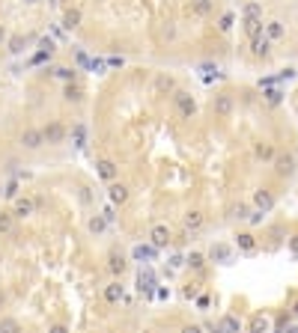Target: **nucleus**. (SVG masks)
I'll return each instance as SVG.
<instances>
[{"mask_svg":"<svg viewBox=\"0 0 298 333\" xmlns=\"http://www.w3.org/2000/svg\"><path fill=\"white\" fill-rule=\"evenodd\" d=\"M185 298H197V286H188L185 289Z\"/></svg>","mask_w":298,"mask_h":333,"instance_id":"c03bdc74","label":"nucleus"},{"mask_svg":"<svg viewBox=\"0 0 298 333\" xmlns=\"http://www.w3.org/2000/svg\"><path fill=\"white\" fill-rule=\"evenodd\" d=\"M266 98H269V104H281V101H284V92H281V89H269Z\"/></svg>","mask_w":298,"mask_h":333,"instance_id":"e433bc0d","label":"nucleus"},{"mask_svg":"<svg viewBox=\"0 0 298 333\" xmlns=\"http://www.w3.org/2000/svg\"><path fill=\"white\" fill-rule=\"evenodd\" d=\"M3 39H6V30H3V27H0V42H3Z\"/></svg>","mask_w":298,"mask_h":333,"instance_id":"de8ad7c7","label":"nucleus"},{"mask_svg":"<svg viewBox=\"0 0 298 333\" xmlns=\"http://www.w3.org/2000/svg\"><path fill=\"white\" fill-rule=\"evenodd\" d=\"M107 197H110V202H113V205H125V202H128V188L113 182V185H110V191H107Z\"/></svg>","mask_w":298,"mask_h":333,"instance_id":"1a4fd4ad","label":"nucleus"},{"mask_svg":"<svg viewBox=\"0 0 298 333\" xmlns=\"http://www.w3.org/2000/svg\"><path fill=\"white\" fill-rule=\"evenodd\" d=\"M137 289H140V295L155 298V277H152V271H140L137 274Z\"/></svg>","mask_w":298,"mask_h":333,"instance_id":"f03ea898","label":"nucleus"},{"mask_svg":"<svg viewBox=\"0 0 298 333\" xmlns=\"http://www.w3.org/2000/svg\"><path fill=\"white\" fill-rule=\"evenodd\" d=\"M212 9V0H191V12L194 15H206Z\"/></svg>","mask_w":298,"mask_h":333,"instance_id":"c756f323","label":"nucleus"},{"mask_svg":"<svg viewBox=\"0 0 298 333\" xmlns=\"http://www.w3.org/2000/svg\"><path fill=\"white\" fill-rule=\"evenodd\" d=\"M293 313H296V316H298V304H296V307H293Z\"/></svg>","mask_w":298,"mask_h":333,"instance_id":"8fccbe9b","label":"nucleus"},{"mask_svg":"<svg viewBox=\"0 0 298 333\" xmlns=\"http://www.w3.org/2000/svg\"><path fill=\"white\" fill-rule=\"evenodd\" d=\"M212 107H215L218 116H230V113H233V98H230V95H215Z\"/></svg>","mask_w":298,"mask_h":333,"instance_id":"9b49d317","label":"nucleus"},{"mask_svg":"<svg viewBox=\"0 0 298 333\" xmlns=\"http://www.w3.org/2000/svg\"><path fill=\"white\" fill-rule=\"evenodd\" d=\"M182 333H203L200 325H188V328H182Z\"/></svg>","mask_w":298,"mask_h":333,"instance_id":"ea45409f","label":"nucleus"},{"mask_svg":"<svg viewBox=\"0 0 298 333\" xmlns=\"http://www.w3.org/2000/svg\"><path fill=\"white\" fill-rule=\"evenodd\" d=\"M27 3H36V0H27Z\"/></svg>","mask_w":298,"mask_h":333,"instance_id":"3c124183","label":"nucleus"},{"mask_svg":"<svg viewBox=\"0 0 298 333\" xmlns=\"http://www.w3.org/2000/svg\"><path fill=\"white\" fill-rule=\"evenodd\" d=\"M290 333H298V325H296V328H290Z\"/></svg>","mask_w":298,"mask_h":333,"instance_id":"09e8293b","label":"nucleus"},{"mask_svg":"<svg viewBox=\"0 0 298 333\" xmlns=\"http://www.w3.org/2000/svg\"><path fill=\"white\" fill-rule=\"evenodd\" d=\"M15 220H18V217H15L12 211H0V235H9V232L15 229Z\"/></svg>","mask_w":298,"mask_h":333,"instance_id":"aec40b11","label":"nucleus"},{"mask_svg":"<svg viewBox=\"0 0 298 333\" xmlns=\"http://www.w3.org/2000/svg\"><path fill=\"white\" fill-rule=\"evenodd\" d=\"M284 33H287V30H284V24H281V21H269V24H266V39H269V42L284 39Z\"/></svg>","mask_w":298,"mask_h":333,"instance_id":"dca6fc26","label":"nucleus"},{"mask_svg":"<svg viewBox=\"0 0 298 333\" xmlns=\"http://www.w3.org/2000/svg\"><path fill=\"white\" fill-rule=\"evenodd\" d=\"M155 250H158V247H152V244H137V247H134V259H152Z\"/></svg>","mask_w":298,"mask_h":333,"instance_id":"bb28decb","label":"nucleus"},{"mask_svg":"<svg viewBox=\"0 0 298 333\" xmlns=\"http://www.w3.org/2000/svg\"><path fill=\"white\" fill-rule=\"evenodd\" d=\"M155 298H161V301H167V298H170V292H167V289H155Z\"/></svg>","mask_w":298,"mask_h":333,"instance_id":"79ce46f5","label":"nucleus"},{"mask_svg":"<svg viewBox=\"0 0 298 333\" xmlns=\"http://www.w3.org/2000/svg\"><path fill=\"white\" fill-rule=\"evenodd\" d=\"M0 333H21V325H18V319H0Z\"/></svg>","mask_w":298,"mask_h":333,"instance_id":"cd10ccee","label":"nucleus"},{"mask_svg":"<svg viewBox=\"0 0 298 333\" xmlns=\"http://www.w3.org/2000/svg\"><path fill=\"white\" fill-rule=\"evenodd\" d=\"M42 137H45V143H63L66 128H63L60 122H51V125H45V128H42Z\"/></svg>","mask_w":298,"mask_h":333,"instance_id":"7ed1b4c3","label":"nucleus"},{"mask_svg":"<svg viewBox=\"0 0 298 333\" xmlns=\"http://www.w3.org/2000/svg\"><path fill=\"white\" fill-rule=\"evenodd\" d=\"M245 33H248L251 39L263 36V18H245Z\"/></svg>","mask_w":298,"mask_h":333,"instance_id":"6ab92c4d","label":"nucleus"},{"mask_svg":"<svg viewBox=\"0 0 298 333\" xmlns=\"http://www.w3.org/2000/svg\"><path fill=\"white\" fill-rule=\"evenodd\" d=\"M63 95H66V101H81V98H84V89H81V86H75V83H66Z\"/></svg>","mask_w":298,"mask_h":333,"instance_id":"393cba45","label":"nucleus"},{"mask_svg":"<svg viewBox=\"0 0 298 333\" xmlns=\"http://www.w3.org/2000/svg\"><path fill=\"white\" fill-rule=\"evenodd\" d=\"M230 214H233V217H239V220H245V217H251V214H248V205H245V202H239V205H233V208H230Z\"/></svg>","mask_w":298,"mask_h":333,"instance_id":"72a5a7b5","label":"nucleus"},{"mask_svg":"<svg viewBox=\"0 0 298 333\" xmlns=\"http://www.w3.org/2000/svg\"><path fill=\"white\" fill-rule=\"evenodd\" d=\"M78 24H81V9H66V15H63V27L72 30V27H78Z\"/></svg>","mask_w":298,"mask_h":333,"instance_id":"412c9836","label":"nucleus"},{"mask_svg":"<svg viewBox=\"0 0 298 333\" xmlns=\"http://www.w3.org/2000/svg\"><path fill=\"white\" fill-rule=\"evenodd\" d=\"M251 51H254V57H269L272 42H269L266 36H257V39H251Z\"/></svg>","mask_w":298,"mask_h":333,"instance_id":"ddd939ff","label":"nucleus"},{"mask_svg":"<svg viewBox=\"0 0 298 333\" xmlns=\"http://www.w3.org/2000/svg\"><path fill=\"white\" fill-rule=\"evenodd\" d=\"M263 15V6L260 3H248L245 6V18H260Z\"/></svg>","mask_w":298,"mask_h":333,"instance_id":"473e14b6","label":"nucleus"},{"mask_svg":"<svg viewBox=\"0 0 298 333\" xmlns=\"http://www.w3.org/2000/svg\"><path fill=\"white\" fill-rule=\"evenodd\" d=\"M197 307H200V310H206V307H209V298H206V295H203V298H197Z\"/></svg>","mask_w":298,"mask_h":333,"instance_id":"a18cd8bd","label":"nucleus"},{"mask_svg":"<svg viewBox=\"0 0 298 333\" xmlns=\"http://www.w3.org/2000/svg\"><path fill=\"white\" fill-rule=\"evenodd\" d=\"M173 101H176V107H179V113H182L185 119H191V116H194L197 104H194L191 92H185V89H176V92H173Z\"/></svg>","mask_w":298,"mask_h":333,"instance_id":"f257e3e1","label":"nucleus"},{"mask_svg":"<svg viewBox=\"0 0 298 333\" xmlns=\"http://www.w3.org/2000/svg\"><path fill=\"white\" fill-rule=\"evenodd\" d=\"M48 333H69V328H66V325H54Z\"/></svg>","mask_w":298,"mask_h":333,"instance_id":"37998d69","label":"nucleus"},{"mask_svg":"<svg viewBox=\"0 0 298 333\" xmlns=\"http://www.w3.org/2000/svg\"><path fill=\"white\" fill-rule=\"evenodd\" d=\"M254 205H257V208H260L263 214H269V211L275 208V197H272V194H269L266 188H260V191L254 194Z\"/></svg>","mask_w":298,"mask_h":333,"instance_id":"423d86ee","label":"nucleus"},{"mask_svg":"<svg viewBox=\"0 0 298 333\" xmlns=\"http://www.w3.org/2000/svg\"><path fill=\"white\" fill-rule=\"evenodd\" d=\"M149 238H152V247H167L170 244V229L164 226V223H158V226H152V232H149Z\"/></svg>","mask_w":298,"mask_h":333,"instance_id":"0eeeda50","label":"nucleus"},{"mask_svg":"<svg viewBox=\"0 0 298 333\" xmlns=\"http://www.w3.org/2000/svg\"><path fill=\"white\" fill-rule=\"evenodd\" d=\"M104 301H107V304H119V301H122V283H119V280H113V283L104 286Z\"/></svg>","mask_w":298,"mask_h":333,"instance_id":"f8f14e48","label":"nucleus"},{"mask_svg":"<svg viewBox=\"0 0 298 333\" xmlns=\"http://www.w3.org/2000/svg\"><path fill=\"white\" fill-rule=\"evenodd\" d=\"M185 262H188V265H191L194 271H203V265H206V256H200V253H191V256H188Z\"/></svg>","mask_w":298,"mask_h":333,"instance_id":"7c9ffc66","label":"nucleus"},{"mask_svg":"<svg viewBox=\"0 0 298 333\" xmlns=\"http://www.w3.org/2000/svg\"><path fill=\"white\" fill-rule=\"evenodd\" d=\"M21 143H24V149H39V146L45 143L42 128H27V131L21 134Z\"/></svg>","mask_w":298,"mask_h":333,"instance_id":"20e7f679","label":"nucleus"},{"mask_svg":"<svg viewBox=\"0 0 298 333\" xmlns=\"http://www.w3.org/2000/svg\"><path fill=\"white\" fill-rule=\"evenodd\" d=\"M209 256H212V262H230L233 259V247L230 244H212Z\"/></svg>","mask_w":298,"mask_h":333,"instance_id":"9d476101","label":"nucleus"},{"mask_svg":"<svg viewBox=\"0 0 298 333\" xmlns=\"http://www.w3.org/2000/svg\"><path fill=\"white\" fill-rule=\"evenodd\" d=\"M3 194H6V197H9V200H15V197H18V182H9V185H6V191H3Z\"/></svg>","mask_w":298,"mask_h":333,"instance_id":"4c0bfd02","label":"nucleus"},{"mask_svg":"<svg viewBox=\"0 0 298 333\" xmlns=\"http://www.w3.org/2000/svg\"><path fill=\"white\" fill-rule=\"evenodd\" d=\"M107 268H110V274L122 277V274H125V268H128V262H125L119 253H110V256H107Z\"/></svg>","mask_w":298,"mask_h":333,"instance_id":"4468645a","label":"nucleus"},{"mask_svg":"<svg viewBox=\"0 0 298 333\" xmlns=\"http://www.w3.org/2000/svg\"><path fill=\"white\" fill-rule=\"evenodd\" d=\"M99 179L113 182V179H116V164H113V161H99Z\"/></svg>","mask_w":298,"mask_h":333,"instance_id":"f3484780","label":"nucleus"},{"mask_svg":"<svg viewBox=\"0 0 298 333\" xmlns=\"http://www.w3.org/2000/svg\"><path fill=\"white\" fill-rule=\"evenodd\" d=\"M33 208H36V202H33L30 197H15L12 214H15V217H27V214H33Z\"/></svg>","mask_w":298,"mask_h":333,"instance_id":"6e6552de","label":"nucleus"},{"mask_svg":"<svg viewBox=\"0 0 298 333\" xmlns=\"http://www.w3.org/2000/svg\"><path fill=\"white\" fill-rule=\"evenodd\" d=\"M51 74H54V77H60V80H69V83H72L78 71H75V68H69V66H57V68H51Z\"/></svg>","mask_w":298,"mask_h":333,"instance_id":"b1692460","label":"nucleus"},{"mask_svg":"<svg viewBox=\"0 0 298 333\" xmlns=\"http://www.w3.org/2000/svg\"><path fill=\"white\" fill-rule=\"evenodd\" d=\"M269 331V319L263 316V313H257L254 319H251V333H266Z\"/></svg>","mask_w":298,"mask_h":333,"instance_id":"5701e85b","label":"nucleus"},{"mask_svg":"<svg viewBox=\"0 0 298 333\" xmlns=\"http://www.w3.org/2000/svg\"><path fill=\"white\" fill-rule=\"evenodd\" d=\"M230 27H233V12H227V15H221V21H218V30H221V33H227Z\"/></svg>","mask_w":298,"mask_h":333,"instance_id":"f704fd0d","label":"nucleus"},{"mask_svg":"<svg viewBox=\"0 0 298 333\" xmlns=\"http://www.w3.org/2000/svg\"><path fill=\"white\" fill-rule=\"evenodd\" d=\"M170 265H173V268H182V265H185V259H182V256H173V259H170Z\"/></svg>","mask_w":298,"mask_h":333,"instance_id":"a19ab883","label":"nucleus"},{"mask_svg":"<svg viewBox=\"0 0 298 333\" xmlns=\"http://www.w3.org/2000/svg\"><path fill=\"white\" fill-rule=\"evenodd\" d=\"M72 137H75V143H78V146H84V128H81V125L72 131Z\"/></svg>","mask_w":298,"mask_h":333,"instance_id":"58836bf2","label":"nucleus"},{"mask_svg":"<svg viewBox=\"0 0 298 333\" xmlns=\"http://www.w3.org/2000/svg\"><path fill=\"white\" fill-rule=\"evenodd\" d=\"M218 328H221V333H242V322L236 316H224L218 322Z\"/></svg>","mask_w":298,"mask_h":333,"instance_id":"2eb2a0df","label":"nucleus"},{"mask_svg":"<svg viewBox=\"0 0 298 333\" xmlns=\"http://www.w3.org/2000/svg\"><path fill=\"white\" fill-rule=\"evenodd\" d=\"M24 45H27V42H24L21 36H15V39L9 42V51H12V54H21V51H24Z\"/></svg>","mask_w":298,"mask_h":333,"instance_id":"c9c22d12","label":"nucleus"},{"mask_svg":"<svg viewBox=\"0 0 298 333\" xmlns=\"http://www.w3.org/2000/svg\"><path fill=\"white\" fill-rule=\"evenodd\" d=\"M155 89H158V92H170V89H173V77H170V74H158V77H155Z\"/></svg>","mask_w":298,"mask_h":333,"instance_id":"c85d7f7f","label":"nucleus"},{"mask_svg":"<svg viewBox=\"0 0 298 333\" xmlns=\"http://www.w3.org/2000/svg\"><path fill=\"white\" fill-rule=\"evenodd\" d=\"M275 173L278 176H293L296 173V158L293 155H278L275 158Z\"/></svg>","mask_w":298,"mask_h":333,"instance_id":"39448f33","label":"nucleus"},{"mask_svg":"<svg viewBox=\"0 0 298 333\" xmlns=\"http://www.w3.org/2000/svg\"><path fill=\"white\" fill-rule=\"evenodd\" d=\"M200 226H203V211H188V214H185V229L194 232V229H200Z\"/></svg>","mask_w":298,"mask_h":333,"instance_id":"4be33fe9","label":"nucleus"},{"mask_svg":"<svg viewBox=\"0 0 298 333\" xmlns=\"http://www.w3.org/2000/svg\"><path fill=\"white\" fill-rule=\"evenodd\" d=\"M236 244H239L245 253H254V250H257V238H254L251 232H239V235H236Z\"/></svg>","mask_w":298,"mask_h":333,"instance_id":"a211bd4d","label":"nucleus"},{"mask_svg":"<svg viewBox=\"0 0 298 333\" xmlns=\"http://www.w3.org/2000/svg\"><path fill=\"white\" fill-rule=\"evenodd\" d=\"M257 158H263V161H269V158H275V149H272L269 143H260V146H257Z\"/></svg>","mask_w":298,"mask_h":333,"instance_id":"2f4dec72","label":"nucleus"},{"mask_svg":"<svg viewBox=\"0 0 298 333\" xmlns=\"http://www.w3.org/2000/svg\"><path fill=\"white\" fill-rule=\"evenodd\" d=\"M293 250L298 253V238H293Z\"/></svg>","mask_w":298,"mask_h":333,"instance_id":"49530a36","label":"nucleus"},{"mask_svg":"<svg viewBox=\"0 0 298 333\" xmlns=\"http://www.w3.org/2000/svg\"><path fill=\"white\" fill-rule=\"evenodd\" d=\"M104 226H107V220H104V214H93V217H90V232H93V235H99V232H104Z\"/></svg>","mask_w":298,"mask_h":333,"instance_id":"a878e982","label":"nucleus"}]
</instances>
